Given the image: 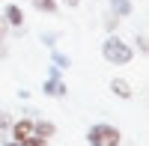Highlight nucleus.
Listing matches in <instances>:
<instances>
[{
    "label": "nucleus",
    "instance_id": "nucleus-1",
    "mask_svg": "<svg viewBox=\"0 0 149 146\" xmlns=\"http://www.w3.org/2000/svg\"><path fill=\"white\" fill-rule=\"evenodd\" d=\"M102 57L110 66H128L134 60V48L128 42H122L116 33H107V39L102 42Z\"/></svg>",
    "mask_w": 149,
    "mask_h": 146
},
{
    "label": "nucleus",
    "instance_id": "nucleus-2",
    "mask_svg": "<svg viewBox=\"0 0 149 146\" xmlns=\"http://www.w3.org/2000/svg\"><path fill=\"white\" fill-rule=\"evenodd\" d=\"M86 143L90 146H119L122 143V131L110 122H95L86 131Z\"/></svg>",
    "mask_w": 149,
    "mask_h": 146
},
{
    "label": "nucleus",
    "instance_id": "nucleus-3",
    "mask_svg": "<svg viewBox=\"0 0 149 146\" xmlns=\"http://www.w3.org/2000/svg\"><path fill=\"white\" fill-rule=\"evenodd\" d=\"M66 90H69V87H66V81L60 78V69L51 66V72H48V81L42 83V92H45V95H51V99H63Z\"/></svg>",
    "mask_w": 149,
    "mask_h": 146
},
{
    "label": "nucleus",
    "instance_id": "nucleus-4",
    "mask_svg": "<svg viewBox=\"0 0 149 146\" xmlns=\"http://www.w3.org/2000/svg\"><path fill=\"white\" fill-rule=\"evenodd\" d=\"M30 134H33V119L30 116H21L9 125V137H15V143H24Z\"/></svg>",
    "mask_w": 149,
    "mask_h": 146
},
{
    "label": "nucleus",
    "instance_id": "nucleus-5",
    "mask_svg": "<svg viewBox=\"0 0 149 146\" xmlns=\"http://www.w3.org/2000/svg\"><path fill=\"white\" fill-rule=\"evenodd\" d=\"M3 18H6V24L12 30H18V27H24V9L18 6V3H9L6 9H3Z\"/></svg>",
    "mask_w": 149,
    "mask_h": 146
},
{
    "label": "nucleus",
    "instance_id": "nucleus-6",
    "mask_svg": "<svg viewBox=\"0 0 149 146\" xmlns=\"http://www.w3.org/2000/svg\"><path fill=\"white\" fill-rule=\"evenodd\" d=\"M110 92H113L116 99H131V95H134V87H131L125 78H113V81H110Z\"/></svg>",
    "mask_w": 149,
    "mask_h": 146
},
{
    "label": "nucleus",
    "instance_id": "nucleus-7",
    "mask_svg": "<svg viewBox=\"0 0 149 146\" xmlns=\"http://www.w3.org/2000/svg\"><path fill=\"white\" fill-rule=\"evenodd\" d=\"M33 134H39V137H54L57 134V125L51 122V119H33Z\"/></svg>",
    "mask_w": 149,
    "mask_h": 146
},
{
    "label": "nucleus",
    "instance_id": "nucleus-8",
    "mask_svg": "<svg viewBox=\"0 0 149 146\" xmlns=\"http://www.w3.org/2000/svg\"><path fill=\"white\" fill-rule=\"evenodd\" d=\"M107 3H110V12H113V15H119V18H128L131 12H134L131 0H107Z\"/></svg>",
    "mask_w": 149,
    "mask_h": 146
},
{
    "label": "nucleus",
    "instance_id": "nucleus-9",
    "mask_svg": "<svg viewBox=\"0 0 149 146\" xmlns=\"http://www.w3.org/2000/svg\"><path fill=\"white\" fill-rule=\"evenodd\" d=\"M30 6L36 12H45V15H54L57 12V0H30Z\"/></svg>",
    "mask_w": 149,
    "mask_h": 146
},
{
    "label": "nucleus",
    "instance_id": "nucleus-10",
    "mask_svg": "<svg viewBox=\"0 0 149 146\" xmlns=\"http://www.w3.org/2000/svg\"><path fill=\"white\" fill-rule=\"evenodd\" d=\"M116 27H119V15H113V12L104 15V30L107 33H116Z\"/></svg>",
    "mask_w": 149,
    "mask_h": 146
},
{
    "label": "nucleus",
    "instance_id": "nucleus-11",
    "mask_svg": "<svg viewBox=\"0 0 149 146\" xmlns=\"http://www.w3.org/2000/svg\"><path fill=\"white\" fill-rule=\"evenodd\" d=\"M51 60H54V66H57V69H69V63H72V60H69L66 54H60V51H54Z\"/></svg>",
    "mask_w": 149,
    "mask_h": 146
},
{
    "label": "nucleus",
    "instance_id": "nucleus-12",
    "mask_svg": "<svg viewBox=\"0 0 149 146\" xmlns=\"http://www.w3.org/2000/svg\"><path fill=\"white\" fill-rule=\"evenodd\" d=\"M137 51H140V54H146V51H149V42H146V30H140V33H137Z\"/></svg>",
    "mask_w": 149,
    "mask_h": 146
},
{
    "label": "nucleus",
    "instance_id": "nucleus-13",
    "mask_svg": "<svg viewBox=\"0 0 149 146\" xmlns=\"http://www.w3.org/2000/svg\"><path fill=\"white\" fill-rule=\"evenodd\" d=\"M24 146H48V140H45V137H39V134H30L27 140H24Z\"/></svg>",
    "mask_w": 149,
    "mask_h": 146
},
{
    "label": "nucleus",
    "instance_id": "nucleus-14",
    "mask_svg": "<svg viewBox=\"0 0 149 146\" xmlns=\"http://www.w3.org/2000/svg\"><path fill=\"white\" fill-rule=\"evenodd\" d=\"M3 57H9V39L0 36V60H3Z\"/></svg>",
    "mask_w": 149,
    "mask_h": 146
},
{
    "label": "nucleus",
    "instance_id": "nucleus-15",
    "mask_svg": "<svg viewBox=\"0 0 149 146\" xmlns=\"http://www.w3.org/2000/svg\"><path fill=\"white\" fill-rule=\"evenodd\" d=\"M42 42H45L48 48H54V42H57V33H42Z\"/></svg>",
    "mask_w": 149,
    "mask_h": 146
},
{
    "label": "nucleus",
    "instance_id": "nucleus-16",
    "mask_svg": "<svg viewBox=\"0 0 149 146\" xmlns=\"http://www.w3.org/2000/svg\"><path fill=\"white\" fill-rule=\"evenodd\" d=\"M12 125V119H9V113H3V111H0V131H3V128H9Z\"/></svg>",
    "mask_w": 149,
    "mask_h": 146
},
{
    "label": "nucleus",
    "instance_id": "nucleus-17",
    "mask_svg": "<svg viewBox=\"0 0 149 146\" xmlns=\"http://www.w3.org/2000/svg\"><path fill=\"white\" fill-rule=\"evenodd\" d=\"M6 33H9V24H6L3 15H0V36H6Z\"/></svg>",
    "mask_w": 149,
    "mask_h": 146
},
{
    "label": "nucleus",
    "instance_id": "nucleus-18",
    "mask_svg": "<svg viewBox=\"0 0 149 146\" xmlns=\"http://www.w3.org/2000/svg\"><path fill=\"white\" fill-rule=\"evenodd\" d=\"M63 3H66L69 9H74V6H81V0H63Z\"/></svg>",
    "mask_w": 149,
    "mask_h": 146
},
{
    "label": "nucleus",
    "instance_id": "nucleus-19",
    "mask_svg": "<svg viewBox=\"0 0 149 146\" xmlns=\"http://www.w3.org/2000/svg\"><path fill=\"white\" fill-rule=\"evenodd\" d=\"M3 146H21V143H15V140H9V143H3Z\"/></svg>",
    "mask_w": 149,
    "mask_h": 146
}]
</instances>
